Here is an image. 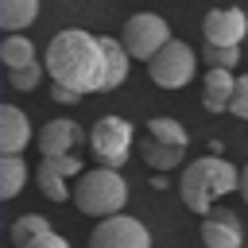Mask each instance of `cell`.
Segmentation results:
<instances>
[{
	"label": "cell",
	"mask_w": 248,
	"mask_h": 248,
	"mask_svg": "<svg viewBox=\"0 0 248 248\" xmlns=\"http://www.w3.org/2000/svg\"><path fill=\"white\" fill-rule=\"evenodd\" d=\"M132 143H136V128H132V120H124V116H112V112H108V116H101V120L89 128V147H93L97 163L108 167V170H120V167L128 163Z\"/></svg>",
	"instance_id": "4"
},
{
	"label": "cell",
	"mask_w": 248,
	"mask_h": 248,
	"mask_svg": "<svg viewBox=\"0 0 248 248\" xmlns=\"http://www.w3.org/2000/svg\"><path fill=\"white\" fill-rule=\"evenodd\" d=\"M50 97H54L58 105H78V101H81V89H70V85H58V81H54V85H50Z\"/></svg>",
	"instance_id": "24"
},
{
	"label": "cell",
	"mask_w": 248,
	"mask_h": 248,
	"mask_svg": "<svg viewBox=\"0 0 248 248\" xmlns=\"http://www.w3.org/2000/svg\"><path fill=\"white\" fill-rule=\"evenodd\" d=\"M198 54L182 43V39H170L151 62H147V78L159 85V89H182L198 78Z\"/></svg>",
	"instance_id": "5"
},
{
	"label": "cell",
	"mask_w": 248,
	"mask_h": 248,
	"mask_svg": "<svg viewBox=\"0 0 248 248\" xmlns=\"http://www.w3.org/2000/svg\"><path fill=\"white\" fill-rule=\"evenodd\" d=\"M240 194H244V202H248V163H244V170H240Z\"/></svg>",
	"instance_id": "26"
},
{
	"label": "cell",
	"mask_w": 248,
	"mask_h": 248,
	"mask_svg": "<svg viewBox=\"0 0 248 248\" xmlns=\"http://www.w3.org/2000/svg\"><path fill=\"white\" fill-rule=\"evenodd\" d=\"M27 186V163L19 155H4L0 159V198H16L19 190Z\"/></svg>",
	"instance_id": "18"
},
{
	"label": "cell",
	"mask_w": 248,
	"mask_h": 248,
	"mask_svg": "<svg viewBox=\"0 0 248 248\" xmlns=\"http://www.w3.org/2000/svg\"><path fill=\"white\" fill-rule=\"evenodd\" d=\"M0 62H4L8 70H23V66L39 62L35 43H31L27 35H4V43H0Z\"/></svg>",
	"instance_id": "17"
},
{
	"label": "cell",
	"mask_w": 248,
	"mask_h": 248,
	"mask_svg": "<svg viewBox=\"0 0 248 248\" xmlns=\"http://www.w3.org/2000/svg\"><path fill=\"white\" fill-rule=\"evenodd\" d=\"M89 248H151V232L136 217H101L97 229L89 232Z\"/></svg>",
	"instance_id": "7"
},
{
	"label": "cell",
	"mask_w": 248,
	"mask_h": 248,
	"mask_svg": "<svg viewBox=\"0 0 248 248\" xmlns=\"http://www.w3.org/2000/svg\"><path fill=\"white\" fill-rule=\"evenodd\" d=\"M140 155H143V163L151 167V170H174V167H182V155H186V147H170V143H159V140H151V136H143L140 140Z\"/></svg>",
	"instance_id": "14"
},
{
	"label": "cell",
	"mask_w": 248,
	"mask_h": 248,
	"mask_svg": "<svg viewBox=\"0 0 248 248\" xmlns=\"http://www.w3.org/2000/svg\"><path fill=\"white\" fill-rule=\"evenodd\" d=\"M101 50H105V89H120L128 81V70H132V54L120 39H101Z\"/></svg>",
	"instance_id": "13"
},
{
	"label": "cell",
	"mask_w": 248,
	"mask_h": 248,
	"mask_svg": "<svg viewBox=\"0 0 248 248\" xmlns=\"http://www.w3.org/2000/svg\"><path fill=\"white\" fill-rule=\"evenodd\" d=\"M147 136L159 140V143H170V147H186V143H190V132H186L174 116H151V120H147Z\"/></svg>",
	"instance_id": "20"
},
{
	"label": "cell",
	"mask_w": 248,
	"mask_h": 248,
	"mask_svg": "<svg viewBox=\"0 0 248 248\" xmlns=\"http://www.w3.org/2000/svg\"><path fill=\"white\" fill-rule=\"evenodd\" d=\"M74 205L85 217H116V213H124V205H128V182H124V174L108 170V167L78 174V182H74Z\"/></svg>",
	"instance_id": "3"
},
{
	"label": "cell",
	"mask_w": 248,
	"mask_h": 248,
	"mask_svg": "<svg viewBox=\"0 0 248 248\" xmlns=\"http://www.w3.org/2000/svg\"><path fill=\"white\" fill-rule=\"evenodd\" d=\"M39 19V0H0V27L4 31H23Z\"/></svg>",
	"instance_id": "16"
},
{
	"label": "cell",
	"mask_w": 248,
	"mask_h": 248,
	"mask_svg": "<svg viewBox=\"0 0 248 248\" xmlns=\"http://www.w3.org/2000/svg\"><path fill=\"white\" fill-rule=\"evenodd\" d=\"M202 62H209V70H232L240 62V46H209L202 50Z\"/></svg>",
	"instance_id": "21"
},
{
	"label": "cell",
	"mask_w": 248,
	"mask_h": 248,
	"mask_svg": "<svg viewBox=\"0 0 248 248\" xmlns=\"http://www.w3.org/2000/svg\"><path fill=\"white\" fill-rule=\"evenodd\" d=\"M229 112H232V116H240V120H248V74H240V78H236V93H232Z\"/></svg>",
	"instance_id": "23"
},
{
	"label": "cell",
	"mask_w": 248,
	"mask_h": 248,
	"mask_svg": "<svg viewBox=\"0 0 248 248\" xmlns=\"http://www.w3.org/2000/svg\"><path fill=\"white\" fill-rule=\"evenodd\" d=\"M43 62H31V66H23V70H8V81H12V89H35L39 81H43Z\"/></svg>",
	"instance_id": "22"
},
{
	"label": "cell",
	"mask_w": 248,
	"mask_h": 248,
	"mask_svg": "<svg viewBox=\"0 0 248 248\" xmlns=\"http://www.w3.org/2000/svg\"><path fill=\"white\" fill-rule=\"evenodd\" d=\"M31 140H35V132H31L27 112L16 108V105H4L0 108V151L4 155H19Z\"/></svg>",
	"instance_id": "11"
},
{
	"label": "cell",
	"mask_w": 248,
	"mask_h": 248,
	"mask_svg": "<svg viewBox=\"0 0 248 248\" xmlns=\"http://www.w3.org/2000/svg\"><path fill=\"white\" fill-rule=\"evenodd\" d=\"M46 232H54V229H50V221H46L43 213H23V217L12 221V244H16V248H27L31 240H39V236H46Z\"/></svg>",
	"instance_id": "19"
},
{
	"label": "cell",
	"mask_w": 248,
	"mask_h": 248,
	"mask_svg": "<svg viewBox=\"0 0 248 248\" xmlns=\"http://www.w3.org/2000/svg\"><path fill=\"white\" fill-rule=\"evenodd\" d=\"M232 190H240V170L221 155H202V159L182 167L178 194H182V205L194 209L198 217L213 213V202L232 194Z\"/></svg>",
	"instance_id": "2"
},
{
	"label": "cell",
	"mask_w": 248,
	"mask_h": 248,
	"mask_svg": "<svg viewBox=\"0 0 248 248\" xmlns=\"http://www.w3.org/2000/svg\"><path fill=\"white\" fill-rule=\"evenodd\" d=\"M202 35L209 46H240L248 35V16L240 8H209L202 19Z\"/></svg>",
	"instance_id": "8"
},
{
	"label": "cell",
	"mask_w": 248,
	"mask_h": 248,
	"mask_svg": "<svg viewBox=\"0 0 248 248\" xmlns=\"http://www.w3.org/2000/svg\"><path fill=\"white\" fill-rule=\"evenodd\" d=\"M244 225L232 209H213L202 217V244L205 248H240Z\"/></svg>",
	"instance_id": "10"
},
{
	"label": "cell",
	"mask_w": 248,
	"mask_h": 248,
	"mask_svg": "<svg viewBox=\"0 0 248 248\" xmlns=\"http://www.w3.org/2000/svg\"><path fill=\"white\" fill-rule=\"evenodd\" d=\"M89 136L81 132V124L78 120H46L43 128H39V136H35V143H39V151L43 155H70V151H78L81 143H85Z\"/></svg>",
	"instance_id": "9"
},
{
	"label": "cell",
	"mask_w": 248,
	"mask_h": 248,
	"mask_svg": "<svg viewBox=\"0 0 248 248\" xmlns=\"http://www.w3.org/2000/svg\"><path fill=\"white\" fill-rule=\"evenodd\" d=\"M27 248H70V240H66V236H58V232H46V236L31 240Z\"/></svg>",
	"instance_id": "25"
},
{
	"label": "cell",
	"mask_w": 248,
	"mask_h": 248,
	"mask_svg": "<svg viewBox=\"0 0 248 248\" xmlns=\"http://www.w3.org/2000/svg\"><path fill=\"white\" fill-rule=\"evenodd\" d=\"M35 182H39V190H43V198H50V202H66V198H74V186H70V178L50 163V159H39V170H35Z\"/></svg>",
	"instance_id": "15"
},
{
	"label": "cell",
	"mask_w": 248,
	"mask_h": 248,
	"mask_svg": "<svg viewBox=\"0 0 248 248\" xmlns=\"http://www.w3.org/2000/svg\"><path fill=\"white\" fill-rule=\"evenodd\" d=\"M236 93V74L232 70H205L202 78V108L205 112H225Z\"/></svg>",
	"instance_id": "12"
},
{
	"label": "cell",
	"mask_w": 248,
	"mask_h": 248,
	"mask_svg": "<svg viewBox=\"0 0 248 248\" xmlns=\"http://www.w3.org/2000/svg\"><path fill=\"white\" fill-rule=\"evenodd\" d=\"M43 66L50 74V81L81 89V93H105V50L101 39L81 31V27H66L46 43Z\"/></svg>",
	"instance_id": "1"
},
{
	"label": "cell",
	"mask_w": 248,
	"mask_h": 248,
	"mask_svg": "<svg viewBox=\"0 0 248 248\" xmlns=\"http://www.w3.org/2000/svg\"><path fill=\"white\" fill-rule=\"evenodd\" d=\"M170 39H174V35H170L167 19L155 16V12H136V16H128L124 31H120V43H124L128 54L140 58V62H151Z\"/></svg>",
	"instance_id": "6"
}]
</instances>
